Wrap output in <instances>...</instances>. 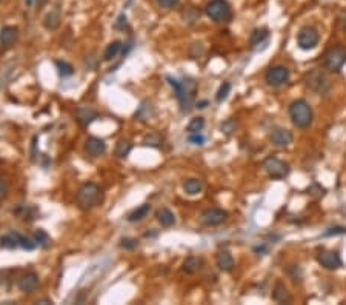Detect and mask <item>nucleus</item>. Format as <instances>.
I'll return each mask as SVG.
<instances>
[{
	"label": "nucleus",
	"mask_w": 346,
	"mask_h": 305,
	"mask_svg": "<svg viewBox=\"0 0 346 305\" xmlns=\"http://www.w3.org/2000/svg\"><path fill=\"white\" fill-rule=\"evenodd\" d=\"M0 2H2V0H0Z\"/></svg>",
	"instance_id": "obj_45"
},
{
	"label": "nucleus",
	"mask_w": 346,
	"mask_h": 305,
	"mask_svg": "<svg viewBox=\"0 0 346 305\" xmlns=\"http://www.w3.org/2000/svg\"><path fill=\"white\" fill-rule=\"evenodd\" d=\"M166 79L169 82V85L176 91V97L180 105V111L188 114L192 110L195 91H197V84L189 77H185L183 80H177L172 77H166Z\"/></svg>",
	"instance_id": "obj_1"
},
{
	"label": "nucleus",
	"mask_w": 346,
	"mask_h": 305,
	"mask_svg": "<svg viewBox=\"0 0 346 305\" xmlns=\"http://www.w3.org/2000/svg\"><path fill=\"white\" fill-rule=\"evenodd\" d=\"M306 87L316 92H326L329 88V82L321 71L314 69V71L306 74Z\"/></svg>",
	"instance_id": "obj_9"
},
{
	"label": "nucleus",
	"mask_w": 346,
	"mask_h": 305,
	"mask_svg": "<svg viewBox=\"0 0 346 305\" xmlns=\"http://www.w3.org/2000/svg\"><path fill=\"white\" fill-rule=\"evenodd\" d=\"M205 128V119L203 117H194L188 125V133H200Z\"/></svg>",
	"instance_id": "obj_29"
},
{
	"label": "nucleus",
	"mask_w": 346,
	"mask_h": 305,
	"mask_svg": "<svg viewBox=\"0 0 346 305\" xmlns=\"http://www.w3.org/2000/svg\"><path fill=\"white\" fill-rule=\"evenodd\" d=\"M157 220L161 224V227H172L176 224V216L171 210L168 208H161L157 213Z\"/></svg>",
	"instance_id": "obj_21"
},
{
	"label": "nucleus",
	"mask_w": 346,
	"mask_h": 305,
	"mask_svg": "<svg viewBox=\"0 0 346 305\" xmlns=\"http://www.w3.org/2000/svg\"><path fill=\"white\" fill-rule=\"evenodd\" d=\"M120 50H122V42L120 40H114L112 43H109L106 46L105 53H103V59H105L106 62L112 61V59L120 53Z\"/></svg>",
	"instance_id": "obj_25"
},
{
	"label": "nucleus",
	"mask_w": 346,
	"mask_h": 305,
	"mask_svg": "<svg viewBox=\"0 0 346 305\" xmlns=\"http://www.w3.org/2000/svg\"><path fill=\"white\" fill-rule=\"evenodd\" d=\"M0 247L8 248V250H14L17 247H20L19 239H17V234L16 233H11V234H5V236H2V238H0Z\"/></svg>",
	"instance_id": "obj_24"
},
{
	"label": "nucleus",
	"mask_w": 346,
	"mask_h": 305,
	"mask_svg": "<svg viewBox=\"0 0 346 305\" xmlns=\"http://www.w3.org/2000/svg\"><path fill=\"white\" fill-rule=\"evenodd\" d=\"M320 34L314 27H303L297 32V45L300 50L311 51L319 45Z\"/></svg>",
	"instance_id": "obj_5"
},
{
	"label": "nucleus",
	"mask_w": 346,
	"mask_h": 305,
	"mask_svg": "<svg viewBox=\"0 0 346 305\" xmlns=\"http://www.w3.org/2000/svg\"><path fill=\"white\" fill-rule=\"evenodd\" d=\"M85 151L91 157H100L105 154L106 151V144L99 137H89L85 144Z\"/></svg>",
	"instance_id": "obj_13"
},
{
	"label": "nucleus",
	"mask_w": 346,
	"mask_h": 305,
	"mask_svg": "<svg viewBox=\"0 0 346 305\" xmlns=\"http://www.w3.org/2000/svg\"><path fill=\"white\" fill-rule=\"evenodd\" d=\"M271 144L277 148H285L293 142V133L285 130V128H275L269 134Z\"/></svg>",
	"instance_id": "obj_12"
},
{
	"label": "nucleus",
	"mask_w": 346,
	"mask_h": 305,
	"mask_svg": "<svg viewBox=\"0 0 346 305\" xmlns=\"http://www.w3.org/2000/svg\"><path fill=\"white\" fill-rule=\"evenodd\" d=\"M154 114H156V111H154L153 105L149 102H143L140 105V108H138V111L135 113V117H138L140 121H146V119H149V117H153Z\"/></svg>",
	"instance_id": "obj_26"
},
{
	"label": "nucleus",
	"mask_w": 346,
	"mask_h": 305,
	"mask_svg": "<svg viewBox=\"0 0 346 305\" xmlns=\"http://www.w3.org/2000/svg\"><path fill=\"white\" fill-rule=\"evenodd\" d=\"M183 188L189 196H195L203 191V182L200 179H188L186 182L183 183Z\"/></svg>",
	"instance_id": "obj_22"
},
{
	"label": "nucleus",
	"mask_w": 346,
	"mask_h": 305,
	"mask_svg": "<svg viewBox=\"0 0 346 305\" xmlns=\"http://www.w3.org/2000/svg\"><path fill=\"white\" fill-rule=\"evenodd\" d=\"M76 201L82 210H91L103 202V190L94 182L83 183L77 191Z\"/></svg>",
	"instance_id": "obj_2"
},
{
	"label": "nucleus",
	"mask_w": 346,
	"mask_h": 305,
	"mask_svg": "<svg viewBox=\"0 0 346 305\" xmlns=\"http://www.w3.org/2000/svg\"><path fill=\"white\" fill-rule=\"evenodd\" d=\"M149 211H151V207H149V204H143V205H140L138 208H135L134 211H131V213L128 214V220H130V222H138V220H142V219H145V217L149 214Z\"/></svg>",
	"instance_id": "obj_23"
},
{
	"label": "nucleus",
	"mask_w": 346,
	"mask_h": 305,
	"mask_svg": "<svg viewBox=\"0 0 346 305\" xmlns=\"http://www.w3.org/2000/svg\"><path fill=\"white\" fill-rule=\"evenodd\" d=\"M17 234V239H19V244H20V247L23 250H28V251H32L34 248H36V241H31L29 238L27 236H22V234L16 233Z\"/></svg>",
	"instance_id": "obj_32"
},
{
	"label": "nucleus",
	"mask_w": 346,
	"mask_h": 305,
	"mask_svg": "<svg viewBox=\"0 0 346 305\" xmlns=\"http://www.w3.org/2000/svg\"><path fill=\"white\" fill-rule=\"evenodd\" d=\"M55 66L59 69V74L66 77V76H73L74 74V68L73 65H69L66 62H62V61H55Z\"/></svg>",
	"instance_id": "obj_31"
},
{
	"label": "nucleus",
	"mask_w": 346,
	"mask_h": 305,
	"mask_svg": "<svg viewBox=\"0 0 346 305\" xmlns=\"http://www.w3.org/2000/svg\"><path fill=\"white\" fill-rule=\"evenodd\" d=\"M180 0H157V5L160 8H165V9H169V8H174Z\"/></svg>",
	"instance_id": "obj_39"
},
{
	"label": "nucleus",
	"mask_w": 346,
	"mask_h": 305,
	"mask_svg": "<svg viewBox=\"0 0 346 305\" xmlns=\"http://www.w3.org/2000/svg\"><path fill=\"white\" fill-rule=\"evenodd\" d=\"M137 245H138V242L131 238H123L120 242V247L126 248V250H134V248H137Z\"/></svg>",
	"instance_id": "obj_36"
},
{
	"label": "nucleus",
	"mask_w": 346,
	"mask_h": 305,
	"mask_svg": "<svg viewBox=\"0 0 346 305\" xmlns=\"http://www.w3.org/2000/svg\"><path fill=\"white\" fill-rule=\"evenodd\" d=\"M188 140H189L191 144H194V145H203L205 137H203L200 133H191V134L188 136Z\"/></svg>",
	"instance_id": "obj_38"
},
{
	"label": "nucleus",
	"mask_w": 346,
	"mask_h": 305,
	"mask_svg": "<svg viewBox=\"0 0 346 305\" xmlns=\"http://www.w3.org/2000/svg\"><path fill=\"white\" fill-rule=\"evenodd\" d=\"M290 117L297 128H309L314 121V113H313V108H311V105L306 100L298 99L291 103Z\"/></svg>",
	"instance_id": "obj_3"
},
{
	"label": "nucleus",
	"mask_w": 346,
	"mask_h": 305,
	"mask_svg": "<svg viewBox=\"0 0 346 305\" xmlns=\"http://www.w3.org/2000/svg\"><path fill=\"white\" fill-rule=\"evenodd\" d=\"M345 233H346L345 227H334V228H329L328 231H325V236H337V234H345Z\"/></svg>",
	"instance_id": "obj_40"
},
{
	"label": "nucleus",
	"mask_w": 346,
	"mask_h": 305,
	"mask_svg": "<svg viewBox=\"0 0 346 305\" xmlns=\"http://www.w3.org/2000/svg\"><path fill=\"white\" fill-rule=\"evenodd\" d=\"M131 150H133V145L128 142V140H119L117 142V145H115V150H114V152H115V156L117 157H126L131 152Z\"/></svg>",
	"instance_id": "obj_28"
},
{
	"label": "nucleus",
	"mask_w": 346,
	"mask_h": 305,
	"mask_svg": "<svg viewBox=\"0 0 346 305\" xmlns=\"http://www.w3.org/2000/svg\"><path fill=\"white\" fill-rule=\"evenodd\" d=\"M268 30L266 28H262V30H254L252 31V34H251V39H249V42H251V46H256V45H260V43H263L265 40L268 39Z\"/></svg>",
	"instance_id": "obj_27"
},
{
	"label": "nucleus",
	"mask_w": 346,
	"mask_h": 305,
	"mask_svg": "<svg viewBox=\"0 0 346 305\" xmlns=\"http://www.w3.org/2000/svg\"><path fill=\"white\" fill-rule=\"evenodd\" d=\"M272 299L279 304H291L293 298L290 295V291L286 290V287L283 284H277L274 291H272Z\"/></svg>",
	"instance_id": "obj_18"
},
{
	"label": "nucleus",
	"mask_w": 346,
	"mask_h": 305,
	"mask_svg": "<svg viewBox=\"0 0 346 305\" xmlns=\"http://www.w3.org/2000/svg\"><path fill=\"white\" fill-rule=\"evenodd\" d=\"M319 264L326 270H337L342 267V257L337 251H321L317 256Z\"/></svg>",
	"instance_id": "obj_11"
},
{
	"label": "nucleus",
	"mask_w": 346,
	"mask_h": 305,
	"mask_svg": "<svg viewBox=\"0 0 346 305\" xmlns=\"http://www.w3.org/2000/svg\"><path fill=\"white\" fill-rule=\"evenodd\" d=\"M263 168L272 179H285L290 174V165L277 157H268L263 162Z\"/></svg>",
	"instance_id": "obj_7"
},
{
	"label": "nucleus",
	"mask_w": 346,
	"mask_h": 305,
	"mask_svg": "<svg viewBox=\"0 0 346 305\" xmlns=\"http://www.w3.org/2000/svg\"><path fill=\"white\" fill-rule=\"evenodd\" d=\"M266 84L271 85V87H280L283 84H286L288 80H290V69L283 65H277V66H272L268 69L266 76Z\"/></svg>",
	"instance_id": "obj_8"
},
{
	"label": "nucleus",
	"mask_w": 346,
	"mask_h": 305,
	"mask_svg": "<svg viewBox=\"0 0 346 305\" xmlns=\"http://www.w3.org/2000/svg\"><path fill=\"white\" fill-rule=\"evenodd\" d=\"M143 144H145V145H151V147H159V145L161 144V139H160L159 134H154V133H153V134H149V136L145 137Z\"/></svg>",
	"instance_id": "obj_34"
},
{
	"label": "nucleus",
	"mask_w": 346,
	"mask_h": 305,
	"mask_svg": "<svg viewBox=\"0 0 346 305\" xmlns=\"http://www.w3.org/2000/svg\"><path fill=\"white\" fill-rule=\"evenodd\" d=\"M215 264L217 267L222 270V272H233L236 264H234V257L233 254H231L228 250H222V251H218L217 253V257H215Z\"/></svg>",
	"instance_id": "obj_15"
},
{
	"label": "nucleus",
	"mask_w": 346,
	"mask_h": 305,
	"mask_svg": "<svg viewBox=\"0 0 346 305\" xmlns=\"http://www.w3.org/2000/svg\"><path fill=\"white\" fill-rule=\"evenodd\" d=\"M96 117H97V113L89 107H82V108H79V111H77V122L80 125H83V126L91 123L92 121L96 119Z\"/></svg>",
	"instance_id": "obj_19"
},
{
	"label": "nucleus",
	"mask_w": 346,
	"mask_h": 305,
	"mask_svg": "<svg viewBox=\"0 0 346 305\" xmlns=\"http://www.w3.org/2000/svg\"><path fill=\"white\" fill-rule=\"evenodd\" d=\"M37 2H40V0H27V5H28V6H32V5H36Z\"/></svg>",
	"instance_id": "obj_43"
},
{
	"label": "nucleus",
	"mask_w": 346,
	"mask_h": 305,
	"mask_svg": "<svg viewBox=\"0 0 346 305\" xmlns=\"http://www.w3.org/2000/svg\"><path fill=\"white\" fill-rule=\"evenodd\" d=\"M34 241H36V244L42 245V247H48L50 242H51L48 233H46L45 230H42V228L34 233Z\"/></svg>",
	"instance_id": "obj_30"
},
{
	"label": "nucleus",
	"mask_w": 346,
	"mask_h": 305,
	"mask_svg": "<svg viewBox=\"0 0 346 305\" xmlns=\"http://www.w3.org/2000/svg\"><path fill=\"white\" fill-rule=\"evenodd\" d=\"M19 39V30L16 27H5L0 30V43H2L5 48L13 46Z\"/></svg>",
	"instance_id": "obj_16"
},
{
	"label": "nucleus",
	"mask_w": 346,
	"mask_h": 305,
	"mask_svg": "<svg viewBox=\"0 0 346 305\" xmlns=\"http://www.w3.org/2000/svg\"><path fill=\"white\" fill-rule=\"evenodd\" d=\"M202 267H203L202 257H197V256H189L188 259L183 262V272H186V273L192 274V273L200 272Z\"/></svg>",
	"instance_id": "obj_20"
},
{
	"label": "nucleus",
	"mask_w": 346,
	"mask_h": 305,
	"mask_svg": "<svg viewBox=\"0 0 346 305\" xmlns=\"http://www.w3.org/2000/svg\"><path fill=\"white\" fill-rule=\"evenodd\" d=\"M226 219H228V213L225 210H220V208H210V210L203 211L202 216H200L202 224L208 225V227L220 225Z\"/></svg>",
	"instance_id": "obj_10"
},
{
	"label": "nucleus",
	"mask_w": 346,
	"mask_h": 305,
	"mask_svg": "<svg viewBox=\"0 0 346 305\" xmlns=\"http://www.w3.org/2000/svg\"><path fill=\"white\" fill-rule=\"evenodd\" d=\"M208 105V102L206 100H202V102H197V108H205Z\"/></svg>",
	"instance_id": "obj_42"
},
{
	"label": "nucleus",
	"mask_w": 346,
	"mask_h": 305,
	"mask_svg": "<svg viewBox=\"0 0 346 305\" xmlns=\"http://www.w3.org/2000/svg\"><path fill=\"white\" fill-rule=\"evenodd\" d=\"M205 13L214 22H226L231 19V6L226 0H211L208 2Z\"/></svg>",
	"instance_id": "obj_4"
},
{
	"label": "nucleus",
	"mask_w": 346,
	"mask_h": 305,
	"mask_svg": "<svg viewBox=\"0 0 346 305\" xmlns=\"http://www.w3.org/2000/svg\"><path fill=\"white\" fill-rule=\"evenodd\" d=\"M236 126H237L236 121L229 119V121H226V122H223V123H222L220 130H222V133H225V134H231V133H233V131L236 130Z\"/></svg>",
	"instance_id": "obj_35"
},
{
	"label": "nucleus",
	"mask_w": 346,
	"mask_h": 305,
	"mask_svg": "<svg viewBox=\"0 0 346 305\" xmlns=\"http://www.w3.org/2000/svg\"><path fill=\"white\" fill-rule=\"evenodd\" d=\"M8 191H9V186H8V182L5 179L0 178V204H2L6 196H8Z\"/></svg>",
	"instance_id": "obj_37"
},
{
	"label": "nucleus",
	"mask_w": 346,
	"mask_h": 305,
	"mask_svg": "<svg viewBox=\"0 0 346 305\" xmlns=\"http://www.w3.org/2000/svg\"><path fill=\"white\" fill-rule=\"evenodd\" d=\"M229 91H231V84H229V82H225V84H222L220 88H218V91H217V96H215L217 102H223L228 97Z\"/></svg>",
	"instance_id": "obj_33"
},
{
	"label": "nucleus",
	"mask_w": 346,
	"mask_h": 305,
	"mask_svg": "<svg viewBox=\"0 0 346 305\" xmlns=\"http://www.w3.org/2000/svg\"><path fill=\"white\" fill-rule=\"evenodd\" d=\"M60 20H62L60 11H59V9H53V11H50V13L45 16V19H43V27H45L46 30H50V31H54V30L59 28Z\"/></svg>",
	"instance_id": "obj_17"
},
{
	"label": "nucleus",
	"mask_w": 346,
	"mask_h": 305,
	"mask_svg": "<svg viewBox=\"0 0 346 305\" xmlns=\"http://www.w3.org/2000/svg\"><path fill=\"white\" fill-rule=\"evenodd\" d=\"M345 63H346V50L342 48V46H334V48H331L325 54V59H323V65L329 71H340Z\"/></svg>",
	"instance_id": "obj_6"
},
{
	"label": "nucleus",
	"mask_w": 346,
	"mask_h": 305,
	"mask_svg": "<svg viewBox=\"0 0 346 305\" xmlns=\"http://www.w3.org/2000/svg\"><path fill=\"white\" fill-rule=\"evenodd\" d=\"M125 27H126V16H125V14H120L119 19H117V22H115L114 28H115V30H125Z\"/></svg>",
	"instance_id": "obj_41"
},
{
	"label": "nucleus",
	"mask_w": 346,
	"mask_h": 305,
	"mask_svg": "<svg viewBox=\"0 0 346 305\" xmlns=\"http://www.w3.org/2000/svg\"><path fill=\"white\" fill-rule=\"evenodd\" d=\"M17 287L23 293H32L39 287V276L36 273H27L17 280Z\"/></svg>",
	"instance_id": "obj_14"
},
{
	"label": "nucleus",
	"mask_w": 346,
	"mask_h": 305,
	"mask_svg": "<svg viewBox=\"0 0 346 305\" xmlns=\"http://www.w3.org/2000/svg\"><path fill=\"white\" fill-rule=\"evenodd\" d=\"M345 30H346V20H345Z\"/></svg>",
	"instance_id": "obj_44"
}]
</instances>
